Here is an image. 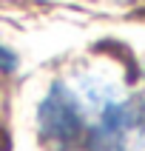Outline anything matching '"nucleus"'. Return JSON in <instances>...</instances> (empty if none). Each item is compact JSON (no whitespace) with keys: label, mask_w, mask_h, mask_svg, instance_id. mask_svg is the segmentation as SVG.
Masks as SVG:
<instances>
[{"label":"nucleus","mask_w":145,"mask_h":151,"mask_svg":"<svg viewBox=\"0 0 145 151\" xmlns=\"http://www.w3.org/2000/svg\"><path fill=\"white\" fill-rule=\"evenodd\" d=\"M83 117L80 151H136L145 145V100L117 97L111 88L85 83V91H74Z\"/></svg>","instance_id":"1"},{"label":"nucleus","mask_w":145,"mask_h":151,"mask_svg":"<svg viewBox=\"0 0 145 151\" xmlns=\"http://www.w3.org/2000/svg\"><path fill=\"white\" fill-rule=\"evenodd\" d=\"M40 140L51 151H80L83 148V117L77 106L74 88L66 83H54L46 100L37 109Z\"/></svg>","instance_id":"2"},{"label":"nucleus","mask_w":145,"mask_h":151,"mask_svg":"<svg viewBox=\"0 0 145 151\" xmlns=\"http://www.w3.org/2000/svg\"><path fill=\"white\" fill-rule=\"evenodd\" d=\"M14 68H17V54L0 43V71H14Z\"/></svg>","instance_id":"3"}]
</instances>
